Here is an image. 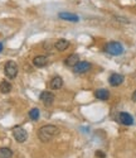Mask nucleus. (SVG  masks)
I'll return each mask as SVG.
<instances>
[{
  "mask_svg": "<svg viewBox=\"0 0 136 158\" xmlns=\"http://www.w3.org/2000/svg\"><path fill=\"white\" fill-rule=\"evenodd\" d=\"M58 131L59 130L56 125H50V124L49 125H43L38 130V138H39L40 142L47 143V142L52 140L54 137H56L58 134Z\"/></svg>",
  "mask_w": 136,
  "mask_h": 158,
  "instance_id": "1",
  "label": "nucleus"
},
{
  "mask_svg": "<svg viewBox=\"0 0 136 158\" xmlns=\"http://www.w3.org/2000/svg\"><path fill=\"white\" fill-rule=\"evenodd\" d=\"M105 49H106L107 53H110L112 56H120V55L124 53V47H122V44L118 43V42H110V43H107Z\"/></svg>",
  "mask_w": 136,
  "mask_h": 158,
  "instance_id": "2",
  "label": "nucleus"
},
{
  "mask_svg": "<svg viewBox=\"0 0 136 158\" xmlns=\"http://www.w3.org/2000/svg\"><path fill=\"white\" fill-rule=\"evenodd\" d=\"M4 72L6 75V77L9 78H14L17 77L18 75V66L14 61H8L6 64H5V67H4Z\"/></svg>",
  "mask_w": 136,
  "mask_h": 158,
  "instance_id": "3",
  "label": "nucleus"
},
{
  "mask_svg": "<svg viewBox=\"0 0 136 158\" xmlns=\"http://www.w3.org/2000/svg\"><path fill=\"white\" fill-rule=\"evenodd\" d=\"M13 135H14V139L19 143H23L26 140V138H28V133L20 127H17L14 128V130H13Z\"/></svg>",
  "mask_w": 136,
  "mask_h": 158,
  "instance_id": "4",
  "label": "nucleus"
},
{
  "mask_svg": "<svg viewBox=\"0 0 136 158\" xmlns=\"http://www.w3.org/2000/svg\"><path fill=\"white\" fill-rule=\"evenodd\" d=\"M40 101H42L46 106H50V105L54 102V95L49 91H43L40 94Z\"/></svg>",
  "mask_w": 136,
  "mask_h": 158,
  "instance_id": "5",
  "label": "nucleus"
},
{
  "mask_svg": "<svg viewBox=\"0 0 136 158\" xmlns=\"http://www.w3.org/2000/svg\"><path fill=\"white\" fill-rule=\"evenodd\" d=\"M108 82H110L111 86L116 87V86H120L122 82H124V76L120 75V73H112L108 78Z\"/></svg>",
  "mask_w": 136,
  "mask_h": 158,
  "instance_id": "6",
  "label": "nucleus"
},
{
  "mask_svg": "<svg viewBox=\"0 0 136 158\" xmlns=\"http://www.w3.org/2000/svg\"><path fill=\"white\" fill-rule=\"evenodd\" d=\"M118 120H120L121 124H124V125H132L134 124V118L129 113H120Z\"/></svg>",
  "mask_w": 136,
  "mask_h": 158,
  "instance_id": "7",
  "label": "nucleus"
},
{
  "mask_svg": "<svg viewBox=\"0 0 136 158\" xmlns=\"http://www.w3.org/2000/svg\"><path fill=\"white\" fill-rule=\"evenodd\" d=\"M90 69H91V63H88V62H78L74 66V72L76 73H85V72L90 71Z\"/></svg>",
  "mask_w": 136,
  "mask_h": 158,
  "instance_id": "8",
  "label": "nucleus"
},
{
  "mask_svg": "<svg viewBox=\"0 0 136 158\" xmlns=\"http://www.w3.org/2000/svg\"><path fill=\"white\" fill-rule=\"evenodd\" d=\"M48 63V58L46 56H37L33 58V64L35 67H44Z\"/></svg>",
  "mask_w": 136,
  "mask_h": 158,
  "instance_id": "9",
  "label": "nucleus"
},
{
  "mask_svg": "<svg viewBox=\"0 0 136 158\" xmlns=\"http://www.w3.org/2000/svg\"><path fill=\"white\" fill-rule=\"evenodd\" d=\"M54 47H56V49H57V51L63 52V51H66L68 47H70V42H68L67 39L62 38V39H58V41L56 42V44H54Z\"/></svg>",
  "mask_w": 136,
  "mask_h": 158,
  "instance_id": "10",
  "label": "nucleus"
},
{
  "mask_svg": "<svg viewBox=\"0 0 136 158\" xmlns=\"http://www.w3.org/2000/svg\"><path fill=\"white\" fill-rule=\"evenodd\" d=\"M61 19H63V20H68V22H78L79 20V18H78V15H76V14H72V13H59V15H58Z\"/></svg>",
  "mask_w": 136,
  "mask_h": 158,
  "instance_id": "11",
  "label": "nucleus"
},
{
  "mask_svg": "<svg viewBox=\"0 0 136 158\" xmlns=\"http://www.w3.org/2000/svg\"><path fill=\"white\" fill-rule=\"evenodd\" d=\"M62 86H63V80H62V77L56 76V77H53V78H52V81H50V89H52V90H59Z\"/></svg>",
  "mask_w": 136,
  "mask_h": 158,
  "instance_id": "12",
  "label": "nucleus"
},
{
  "mask_svg": "<svg viewBox=\"0 0 136 158\" xmlns=\"http://www.w3.org/2000/svg\"><path fill=\"white\" fill-rule=\"evenodd\" d=\"M64 62H66V64L68 66V67H74V66L79 62V57H78V55L73 53V55H71V56H68Z\"/></svg>",
  "mask_w": 136,
  "mask_h": 158,
  "instance_id": "13",
  "label": "nucleus"
},
{
  "mask_svg": "<svg viewBox=\"0 0 136 158\" xmlns=\"http://www.w3.org/2000/svg\"><path fill=\"white\" fill-rule=\"evenodd\" d=\"M94 96H96L97 99H100V100H107L108 98H110V93L105 89H98V90L94 91Z\"/></svg>",
  "mask_w": 136,
  "mask_h": 158,
  "instance_id": "14",
  "label": "nucleus"
},
{
  "mask_svg": "<svg viewBox=\"0 0 136 158\" xmlns=\"http://www.w3.org/2000/svg\"><path fill=\"white\" fill-rule=\"evenodd\" d=\"M0 91H2L3 94L10 93V91H11V85H10V82H8V81H5V80L0 82Z\"/></svg>",
  "mask_w": 136,
  "mask_h": 158,
  "instance_id": "15",
  "label": "nucleus"
},
{
  "mask_svg": "<svg viewBox=\"0 0 136 158\" xmlns=\"http://www.w3.org/2000/svg\"><path fill=\"white\" fill-rule=\"evenodd\" d=\"M13 151L10 148H0V158H11Z\"/></svg>",
  "mask_w": 136,
  "mask_h": 158,
  "instance_id": "16",
  "label": "nucleus"
},
{
  "mask_svg": "<svg viewBox=\"0 0 136 158\" xmlns=\"http://www.w3.org/2000/svg\"><path fill=\"white\" fill-rule=\"evenodd\" d=\"M39 115H40V113H39V109H37V108H34V109H32L29 111V118L32 120H38Z\"/></svg>",
  "mask_w": 136,
  "mask_h": 158,
  "instance_id": "17",
  "label": "nucleus"
},
{
  "mask_svg": "<svg viewBox=\"0 0 136 158\" xmlns=\"http://www.w3.org/2000/svg\"><path fill=\"white\" fill-rule=\"evenodd\" d=\"M132 100L136 102V91H134V94H132Z\"/></svg>",
  "mask_w": 136,
  "mask_h": 158,
  "instance_id": "18",
  "label": "nucleus"
},
{
  "mask_svg": "<svg viewBox=\"0 0 136 158\" xmlns=\"http://www.w3.org/2000/svg\"><path fill=\"white\" fill-rule=\"evenodd\" d=\"M2 51H3V44L0 43V52H2Z\"/></svg>",
  "mask_w": 136,
  "mask_h": 158,
  "instance_id": "19",
  "label": "nucleus"
}]
</instances>
